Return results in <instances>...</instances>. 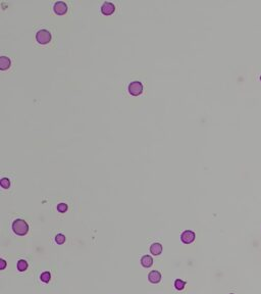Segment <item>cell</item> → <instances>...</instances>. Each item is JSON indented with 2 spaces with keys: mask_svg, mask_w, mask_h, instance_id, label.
<instances>
[{
  "mask_svg": "<svg viewBox=\"0 0 261 294\" xmlns=\"http://www.w3.org/2000/svg\"><path fill=\"white\" fill-rule=\"evenodd\" d=\"M148 280L151 283H153V284H156V283L160 282V280H161V274H160L158 271H152L148 275Z\"/></svg>",
  "mask_w": 261,
  "mask_h": 294,
  "instance_id": "cell-7",
  "label": "cell"
},
{
  "mask_svg": "<svg viewBox=\"0 0 261 294\" xmlns=\"http://www.w3.org/2000/svg\"><path fill=\"white\" fill-rule=\"evenodd\" d=\"M27 269H28V262L25 259L19 260V262H17V270L20 272H25Z\"/></svg>",
  "mask_w": 261,
  "mask_h": 294,
  "instance_id": "cell-11",
  "label": "cell"
},
{
  "mask_svg": "<svg viewBox=\"0 0 261 294\" xmlns=\"http://www.w3.org/2000/svg\"><path fill=\"white\" fill-rule=\"evenodd\" d=\"M53 10L56 14L62 15L68 11V5H66L65 2H63V1H57L54 3Z\"/></svg>",
  "mask_w": 261,
  "mask_h": 294,
  "instance_id": "cell-5",
  "label": "cell"
},
{
  "mask_svg": "<svg viewBox=\"0 0 261 294\" xmlns=\"http://www.w3.org/2000/svg\"><path fill=\"white\" fill-rule=\"evenodd\" d=\"M36 40L40 44H47L51 40V33L46 29L39 30L36 34Z\"/></svg>",
  "mask_w": 261,
  "mask_h": 294,
  "instance_id": "cell-2",
  "label": "cell"
},
{
  "mask_svg": "<svg viewBox=\"0 0 261 294\" xmlns=\"http://www.w3.org/2000/svg\"><path fill=\"white\" fill-rule=\"evenodd\" d=\"M260 80H261V75H260Z\"/></svg>",
  "mask_w": 261,
  "mask_h": 294,
  "instance_id": "cell-18",
  "label": "cell"
},
{
  "mask_svg": "<svg viewBox=\"0 0 261 294\" xmlns=\"http://www.w3.org/2000/svg\"><path fill=\"white\" fill-rule=\"evenodd\" d=\"M0 264H1V267H0V270H4L5 267H6V262L4 259H1L0 260Z\"/></svg>",
  "mask_w": 261,
  "mask_h": 294,
  "instance_id": "cell-17",
  "label": "cell"
},
{
  "mask_svg": "<svg viewBox=\"0 0 261 294\" xmlns=\"http://www.w3.org/2000/svg\"><path fill=\"white\" fill-rule=\"evenodd\" d=\"M141 264L144 268H150L153 265V259L150 255H144L141 259Z\"/></svg>",
  "mask_w": 261,
  "mask_h": 294,
  "instance_id": "cell-10",
  "label": "cell"
},
{
  "mask_svg": "<svg viewBox=\"0 0 261 294\" xmlns=\"http://www.w3.org/2000/svg\"><path fill=\"white\" fill-rule=\"evenodd\" d=\"M10 64H11V61H10L8 57H6V56H1L0 57V69L1 71L7 69L10 66Z\"/></svg>",
  "mask_w": 261,
  "mask_h": 294,
  "instance_id": "cell-9",
  "label": "cell"
},
{
  "mask_svg": "<svg viewBox=\"0 0 261 294\" xmlns=\"http://www.w3.org/2000/svg\"><path fill=\"white\" fill-rule=\"evenodd\" d=\"M55 241L57 244H63L65 242V236L63 234H57L55 236Z\"/></svg>",
  "mask_w": 261,
  "mask_h": 294,
  "instance_id": "cell-15",
  "label": "cell"
},
{
  "mask_svg": "<svg viewBox=\"0 0 261 294\" xmlns=\"http://www.w3.org/2000/svg\"><path fill=\"white\" fill-rule=\"evenodd\" d=\"M115 10V6L112 2H109V1H106L102 4L101 6V12L104 15H110L114 12Z\"/></svg>",
  "mask_w": 261,
  "mask_h": 294,
  "instance_id": "cell-6",
  "label": "cell"
},
{
  "mask_svg": "<svg viewBox=\"0 0 261 294\" xmlns=\"http://www.w3.org/2000/svg\"><path fill=\"white\" fill-rule=\"evenodd\" d=\"M12 230L17 235L25 236L29 231V225L26 221L22 220V219H17L12 223Z\"/></svg>",
  "mask_w": 261,
  "mask_h": 294,
  "instance_id": "cell-1",
  "label": "cell"
},
{
  "mask_svg": "<svg viewBox=\"0 0 261 294\" xmlns=\"http://www.w3.org/2000/svg\"><path fill=\"white\" fill-rule=\"evenodd\" d=\"M0 185H1V187L4 188V189H7V188H9V186H10L9 179H7V178H2L1 181H0Z\"/></svg>",
  "mask_w": 261,
  "mask_h": 294,
  "instance_id": "cell-14",
  "label": "cell"
},
{
  "mask_svg": "<svg viewBox=\"0 0 261 294\" xmlns=\"http://www.w3.org/2000/svg\"><path fill=\"white\" fill-rule=\"evenodd\" d=\"M150 252L153 255H159L162 252V245L158 242H155L150 246Z\"/></svg>",
  "mask_w": 261,
  "mask_h": 294,
  "instance_id": "cell-8",
  "label": "cell"
},
{
  "mask_svg": "<svg viewBox=\"0 0 261 294\" xmlns=\"http://www.w3.org/2000/svg\"><path fill=\"white\" fill-rule=\"evenodd\" d=\"M57 210L59 213H65L68 210V204H65V203H59L57 205Z\"/></svg>",
  "mask_w": 261,
  "mask_h": 294,
  "instance_id": "cell-16",
  "label": "cell"
},
{
  "mask_svg": "<svg viewBox=\"0 0 261 294\" xmlns=\"http://www.w3.org/2000/svg\"><path fill=\"white\" fill-rule=\"evenodd\" d=\"M195 237H196V235L193 231L186 230L183 232L182 235H181V240L184 242L185 244H190L195 240Z\"/></svg>",
  "mask_w": 261,
  "mask_h": 294,
  "instance_id": "cell-4",
  "label": "cell"
},
{
  "mask_svg": "<svg viewBox=\"0 0 261 294\" xmlns=\"http://www.w3.org/2000/svg\"><path fill=\"white\" fill-rule=\"evenodd\" d=\"M185 286H186V282H185V281H183V280H181V279H177V280L175 281V289L183 290L185 288Z\"/></svg>",
  "mask_w": 261,
  "mask_h": 294,
  "instance_id": "cell-12",
  "label": "cell"
},
{
  "mask_svg": "<svg viewBox=\"0 0 261 294\" xmlns=\"http://www.w3.org/2000/svg\"><path fill=\"white\" fill-rule=\"evenodd\" d=\"M129 92L133 96H138L143 92V84L139 81H134L129 84Z\"/></svg>",
  "mask_w": 261,
  "mask_h": 294,
  "instance_id": "cell-3",
  "label": "cell"
},
{
  "mask_svg": "<svg viewBox=\"0 0 261 294\" xmlns=\"http://www.w3.org/2000/svg\"><path fill=\"white\" fill-rule=\"evenodd\" d=\"M40 278H41V281H43L44 283H48L51 279V275L49 272H44L43 274H41Z\"/></svg>",
  "mask_w": 261,
  "mask_h": 294,
  "instance_id": "cell-13",
  "label": "cell"
}]
</instances>
